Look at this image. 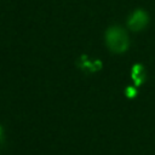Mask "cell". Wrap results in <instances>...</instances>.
I'll return each instance as SVG.
<instances>
[{
	"label": "cell",
	"mask_w": 155,
	"mask_h": 155,
	"mask_svg": "<svg viewBox=\"0 0 155 155\" xmlns=\"http://www.w3.org/2000/svg\"><path fill=\"white\" fill-rule=\"evenodd\" d=\"M105 42L108 48L114 53H124L130 46V39L127 33L117 25L108 28L105 31Z\"/></svg>",
	"instance_id": "cell-1"
},
{
	"label": "cell",
	"mask_w": 155,
	"mask_h": 155,
	"mask_svg": "<svg viewBox=\"0 0 155 155\" xmlns=\"http://www.w3.org/2000/svg\"><path fill=\"white\" fill-rule=\"evenodd\" d=\"M148 23H149V16L142 8H138L136 11H133L132 15L127 19V25L132 31L143 30L148 25Z\"/></svg>",
	"instance_id": "cell-2"
},
{
	"label": "cell",
	"mask_w": 155,
	"mask_h": 155,
	"mask_svg": "<svg viewBox=\"0 0 155 155\" xmlns=\"http://www.w3.org/2000/svg\"><path fill=\"white\" fill-rule=\"evenodd\" d=\"M78 64H79V67L81 69L88 70V71H92V73L96 71V70H98L101 68V62H90L85 54L81 56V58H80V61H79Z\"/></svg>",
	"instance_id": "cell-3"
},
{
	"label": "cell",
	"mask_w": 155,
	"mask_h": 155,
	"mask_svg": "<svg viewBox=\"0 0 155 155\" xmlns=\"http://www.w3.org/2000/svg\"><path fill=\"white\" fill-rule=\"evenodd\" d=\"M4 138H5V133H4V128H2V126H0V145H1V143L4 142Z\"/></svg>",
	"instance_id": "cell-4"
}]
</instances>
